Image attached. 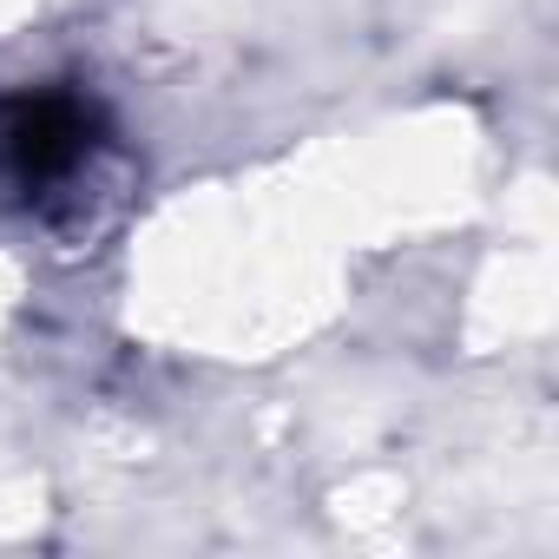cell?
<instances>
[{
    "instance_id": "6da1fadb",
    "label": "cell",
    "mask_w": 559,
    "mask_h": 559,
    "mask_svg": "<svg viewBox=\"0 0 559 559\" xmlns=\"http://www.w3.org/2000/svg\"><path fill=\"white\" fill-rule=\"evenodd\" d=\"M106 145L99 106L60 86L0 99V191L27 211H53L93 171Z\"/></svg>"
}]
</instances>
